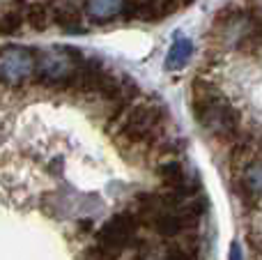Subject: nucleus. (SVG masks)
<instances>
[{
	"label": "nucleus",
	"instance_id": "f257e3e1",
	"mask_svg": "<svg viewBox=\"0 0 262 260\" xmlns=\"http://www.w3.org/2000/svg\"><path fill=\"white\" fill-rule=\"evenodd\" d=\"M163 124L166 109L159 101L138 99L111 120V132L115 141L129 150L152 152L163 141Z\"/></svg>",
	"mask_w": 262,
	"mask_h": 260
},
{
	"label": "nucleus",
	"instance_id": "f03ea898",
	"mask_svg": "<svg viewBox=\"0 0 262 260\" xmlns=\"http://www.w3.org/2000/svg\"><path fill=\"white\" fill-rule=\"evenodd\" d=\"M191 109L198 124L219 141H235L239 134V111L228 101V97L205 78H193L191 85Z\"/></svg>",
	"mask_w": 262,
	"mask_h": 260
},
{
	"label": "nucleus",
	"instance_id": "7ed1b4c3",
	"mask_svg": "<svg viewBox=\"0 0 262 260\" xmlns=\"http://www.w3.org/2000/svg\"><path fill=\"white\" fill-rule=\"evenodd\" d=\"M216 32L223 41L244 55L262 53V18L251 9L228 7L219 12Z\"/></svg>",
	"mask_w": 262,
	"mask_h": 260
},
{
	"label": "nucleus",
	"instance_id": "20e7f679",
	"mask_svg": "<svg viewBox=\"0 0 262 260\" xmlns=\"http://www.w3.org/2000/svg\"><path fill=\"white\" fill-rule=\"evenodd\" d=\"M138 228L140 221L136 219L134 212H120L99 228L97 244L88 253L97 256L99 260H118L120 253L138 242Z\"/></svg>",
	"mask_w": 262,
	"mask_h": 260
},
{
	"label": "nucleus",
	"instance_id": "39448f33",
	"mask_svg": "<svg viewBox=\"0 0 262 260\" xmlns=\"http://www.w3.org/2000/svg\"><path fill=\"white\" fill-rule=\"evenodd\" d=\"M39 55L28 46H0V83L7 88H21L35 81Z\"/></svg>",
	"mask_w": 262,
	"mask_h": 260
},
{
	"label": "nucleus",
	"instance_id": "423d86ee",
	"mask_svg": "<svg viewBox=\"0 0 262 260\" xmlns=\"http://www.w3.org/2000/svg\"><path fill=\"white\" fill-rule=\"evenodd\" d=\"M235 175V189L239 198L251 207L262 205V152L251 161L232 168Z\"/></svg>",
	"mask_w": 262,
	"mask_h": 260
},
{
	"label": "nucleus",
	"instance_id": "0eeeda50",
	"mask_svg": "<svg viewBox=\"0 0 262 260\" xmlns=\"http://www.w3.org/2000/svg\"><path fill=\"white\" fill-rule=\"evenodd\" d=\"M175 0H127L124 18H138V21H161L177 12Z\"/></svg>",
	"mask_w": 262,
	"mask_h": 260
},
{
	"label": "nucleus",
	"instance_id": "6e6552de",
	"mask_svg": "<svg viewBox=\"0 0 262 260\" xmlns=\"http://www.w3.org/2000/svg\"><path fill=\"white\" fill-rule=\"evenodd\" d=\"M49 12H51V23L60 26L62 30H69V32L83 30L81 9L72 0H49Z\"/></svg>",
	"mask_w": 262,
	"mask_h": 260
},
{
	"label": "nucleus",
	"instance_id": "1a4fd4ad",
	"mask_svg": "<svg viewBox=\"0 0 262 260\" xmlns=\"http://www.w3.org/2000/svg\"><path fill=\"white\" fill-rule=\"evenodd\" d=\"M127 0H85V16L95 23H106L122 16Z\"/></svg>",
	"mask_w": 262,
	"mask_h": 260
},
{
	"label": "nucleus",
	"instance_id": "9d476101",
	"mask_svg": "<svg viewBox=\"0 0 262 260\" xmlns=\"http://www.w3.org/2000/svg\"><path fill=\"white\" fill-rule=\"evenodd\" d=\"M23 21H26V26H30L35 32H44L51 23L49 3H41V0H28L26 7H23Z\"/></svg>",
	"mask_w": 262,
	"mask_h": 260
},
{
	"label": "nucleus",
	"instance_id": "9b49d317",
	"mask_svg": "<svg viewBox=\"0 0 262 260\" xmlns=\"http://www.w3.org/2000/svg\"><path fill=\"white\" fill-rule=\"evenodd\" d=\"M193 55V41L186 39V37H177L172 41V46L168 49L166 55V67L168 69H182Z\"/></svg>",
	"mask_w": 262,
	"mask_h": 260
},
{
	"label": "nucleus",
	"instance_id": "f8f14e48",
	"mask_svg": "<svg viewBox=\"0 0 262 260\" xmlns=\"http://www.w3.org/2000/svg\"><path fill=\"white\" fill-rule=\"evenodd\" d=\"M21 26H26V21H23V9L7 7L0 14V35H18Z\"/></svg>",
	"mask_w": 262,
	"mask_h": 260
},
{
	"label": "nucleus",
	"instance_id": "ddd939ff",
	"mask_svg": "<svg viewBox=\"0 0 262 260\" xmlns=\"http://www.w3.org/2000/svg\"><path fill=\"white\" fill-rule=\"evenodd\" d=\"M147 260H198V256L182 244H166L157 253H149Z\"/></svg>",
	"mask_w": 262,
	"mask_h": 260
},
{
	"label": "nucleus",
	"instance_id": "4468645a",
	"mask_svg": "<svg viewBox=\"0 0 262 260\" xmlns=\"http://www.w3.org/2000/svg\"><path fill=\"white\" fill-rule=\"evenodd\" d=\"M228 260H244V253H242V247L237 242L230 244V253H228Z\"/></svg>",
	"mask_w": 262,
	"mask_h": 260
},
{
	"label": "nucleus",
	"instance_id": "2eb2a0df",
	"mask_svg": "<svg viewBox=\"0 0 262 260\" xmlns=\"http://www.w3.org/2000/svg\"><path fill=\"white\" fill-rule=\"evenodd\" d=\"M191 3H195V0H175V5H177V7H186V5H191Z\"/></svg>",
	"mask_w": 262,
	"mask_h": 260
}]
</instances>
